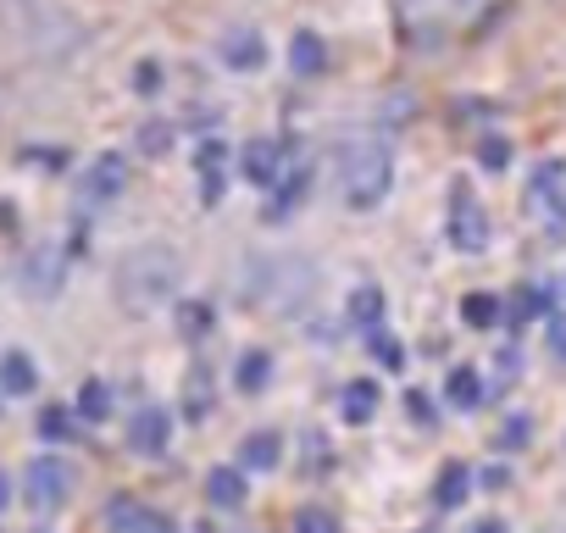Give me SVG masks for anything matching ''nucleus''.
<instances>
[{
	"mask_svg": "<svg viewBox=\"0 0 566 533\" xmlns=\"http://www.w3.org/2000/svg\"><path fill=\"white\" fill-rule=\"evenodd\" d=\"M172 290H178V255H172L167 244H145V250L123 255V266H117V295H123L134 312L161 306Z\"/></svg>",
	"mask_w": 566,
	"mask_h": 533,
	"instance_id": "nucleus-1",
	"label": "nucleus"
},
{
	"mask_svg": "<svg viewBox=\"0 0 566 533\" xmlns=\"http://www.w3.org/2000/svg\"><path fill=\"white\" fill-rule=\"evenodd\" d=\"M339 178H345V200L350 206H378L395 184V156L384 139H356L339 156Z\"/></svg>",
	"mask_w": 566,
	"mask_h": 533,
	"instance_id": "nucleus-2",
	"label": "nucleus"
},
{
	"mask_svg": "<svg viewBox=\"0 0 566 533\" xmlns=\"http://www.w3.org/2000/svg\"><path fill=\"white\" fill-rule=\"evenodd\" d=\"M67 494H73V467L62 456H34L23 472V500L34 511H56V505H67Z\"/></svg>",
	"mask_w": 566,
	"mask_h": 533,
	"instance_id": "nucleus-3",
	"label": "nucleus"
},
{
	"mask_svg": "<svg viewBox=\"0 0 566 533\" xmlns=\"http://www.w3.org/2000/svg\"><path fill=\"white\" fill-rule=\"evenodd\" d=\"M450 244L455 250H483L489 244V217H483V206L467 184L450 189Z\"/></svg>",
	"mask_w": 566,
	"mask_h": 533,
	"instance_id": "nucleus-4",
	"label": "nucleus"
},
{
	"mask_svg": "<svg viewBox=\"0 0 566 533\" xmlns=\"http://www.w3.org/2000/svg\"><path fill=\"white\" fill-rule=\"evenodd\" d=\"M167 439H172V417H167L161 406H139V411L128 417V445H134L139 456H161Z\"/></svg>",
	"mask_w": 566,
	"mask_h": 533,
	"instance_id": "nucleus-5",
	"label": "nucleus"
},
{
	"mask_svg": "<svg viewBox=\"0 0 566 533\" xmlns=\"http://www.w3.org/2000/svg\"><path fill=\"white\" fill-rule=\"evenodd\" d=\"M244 178L255 189H277V178H283V145L277 139H250L244 145Z\"/></svg>",
	"mask_w": 566,
	"mask_h": 533,
	"instance_id": "nucleus-6",
	"label": "nucleus"
},
{
	"mask_svg": "<svg viewBox=\"0 0 566 533\" xmlns=\"http://www.w3.org/2000/svg\"><path fill=\"white\" fill-rule=\"evenodd\" d=\"M23 284L34 290V295H56L62 290V250H34L29 255V266H23Z\"/></svg>",
	"mask_w": 566,
	"mask_h": 533,
	"instance_id": "nucleus-7",
	"label": "nucleus"
},
{
	"mask_svg": "<svg viewBox=\"0 0 566 533\" xmlns=\"http://www.w3.org/2000/svg\"><path fill=\"white\" fill-rule=\"evenodd\" d=\"M0 389H7V395H34L40 389V367H34L29 351H7V356H0Z\"/></svg>",
	"mask_w": 566,
	"mask_h": 533,
	"instance_id": "nucleus-8",
	"label": "nucleus"
},
{
	"mask_svg": "<svg viewBox=\"0 0 566 533\" xmlns=\"http://www.w3.org/2000/svg\"><path fill=\"white\" fill-rule=\"evenodd\" d=\"M222 62H228L233 73H250V67H261V62H266V45H261V34H255V29H233V34L222 40Z\"/></svg>",
	"mask_w": 566,
	"mask_h": 533,
	"instance_id": "nucleus-9",
	"label": "nucleus"
},
{
	"mask_svg": "<svg viewBox=\"0 0 566 533\" xmlns=\"http://www.w3.org/2000/svg\"><path fill=\"white\" fill-rule=\"evenodd\" d=\"M244 472L239 467H211V478H206V500L211 505H222V511H239L244 505Z\"/></svg>",
	"mask_w": 566,
	"mask_h": 533,
	"instance_id": "nucleus-10",
	"label": "nucleus"
},
{
	"mask_svg": "<svg viewBox=\"0 0 566 533\" xmlns=\"http://www.w3.org/2000/svg\"><path fill=\"white\" fill-rule=\"evenodd\" d=\"M123 178H128V161H123V156H101V161L90 167V184H84V195H95V200H112V195L123 189Z\"/></svg>",
	"mask_w": 566,
	"mask_h": 533,
	"instance_id": "nucleus-11",
	"label": "nucleus"
},
{
	"mask_svg": "<svg viewBox=\"0 0 566 533\" xmlns=\"http://www.w3.org/2000/svg\"><path fill=\"white\" fill-rule=\"evenodd\" d=\"M233 384H239V395H261L272 384V356L266 351H244L239 367H233Z\"/></svg>",
	"mask_w": 566,
	"mask_h": 533,
	"instance_id": "nucleus-12",
	"label": "nucleus"
},
{
	"mask_svg": "<svg viewBox=\"0 0 566 533\" xmlns=\"http://www.w3.org/2000/svg\"><path fill=\"white\" fill-rule=\"evenodd\" d=\"M339 411H345V422H373V417H378V384H373V378H356V384L345 389Z\"/></svg>",
	"mask_w": 566,
	"mask_h": 533,
	"instance_id": "nucleus-13",
	"label": "nucleus"
},
{
	"mask_svg": "<svg viewBox=\"0 0 566 533\" xmlns=\"http://www.w3.org/2000/svg\"><path fill=\"white\" fill-rule=\"evenodd\" d=\"M467 483H472L467 461H444V472H439V483H433V500H439L444 511H455V505L467 500Z\"/></svg>",
	"mask_w": 566,
	"mask_h": 533,
	"instance_id": "nucleus-14",
	"label": "nucleus"
},
{
	"mask_svg": "<svg viewBox=\"0 0 566 533\" xmlns=\"http://www.w3.org/2000/svg\"><path fill=\"white\" fill-rule=\"evenodd\" d=\"M290 67H295L301 79L323 73V67H328V51H323V40H317V34H295V45H290Z\"/></svg>",
	"mask_w": 566,
	"mask_h": 533,
	"instance_id": "nucleus-15",
	"label": "nucleus"
},
{
	"mask_svg": "<svg viewBox=\"0 0 566 533\" xmlns=\"http://www.w3.org/2000/svg\"><path fill=\"white\" fill-rule=\"evenodd\" d=\"M378 317H384V290H378V284H361V290L350 295V323L367 328V334H378Z\"/></svg>",
	"mask_w": 566,
	"mask_h": 533,
	"instance_id": "nucleus-16",
	"label": "nucleus"
},
{
	"mask_svg": "<svg viewBox=\"0 0 566 533\" xmlns=\"http://www.w3.org/2000/svg\"><path fill=\"white\" fill-rule=\"evenodd\" d=\"M277 456H283V450H277V433H250V439L239 445V461H244L250 472H272Z\"/></svg>",
	"mask_w": 566,
	"mask_h": 533,
	"instance_id": "nucleus-17",
	"label": "nucleus"
},
{
	"mask_svg": "<svg viewBox=\"0 0 566 533\" xmlns=\"http://www.w3.org/2000/svg\"><path fill=\"white\" fill-rule=\"evenodd\" d=\"M444 395H450L461 411H472V406H483V378H478L472 367H455L450 384H444Z\"/></svg>",
	"mask_w": 566,
	"mask_h": 533,
	"instance_id": "nucleus-18",
	"label": "nucleus"
},
{
	"mask_svg": "<svg viewBox=\"0 0 566 533\" xmlns=\"http://www.w3.org/2000/svg\"><path fill=\"white\" fill-rule=\"evenodd\" d=\"M78 417H84V422H106V417H112V389H106L101 378H90V384L78 389Z\"/></svg>",
	"mask_w": 566,
	"mask_h": 533,
	"instance_id": "nucleus-19",
	"label": "nucleus"
},
{
	"mask_svg": "<svg viewBox=\"0 0 566 533\" xmlns=\"http://www.w3.org/2000/svg\"><path fill=\"white\" fill-rule=\"evenodd\" d=\"M200 178H206V200H217L222 195V139H206L200 145Z\"/></svg>",
	"mask_w": 566,
	"mask_h": 533,
	"instance_id": "nucleus-20",
	"label": "nucleus"
},
{
	"mask_svg": "<svg viewBox=\"0 0 566 533\" xmlns=\"http://www.w3.org/2000/svg\"><path fill=\"white\" fill-rule=\"evenodd\" d=\"M461 317H467V328H494L500 323V301L494 295H467L461 301Z\"/></svg>",
	"mask_w": 566,
	"mask_h": 533,
	"instance_id": "nucleus-21",
	"label": "nucleus"
},
{
	"mask_svg": "<svg viewBox=\"0 0 566 533\" xmlns=\"http://www.w3.org/2000/svg\"><path fill=\"white\" fill-rule=\"evenodd\" d=\"M295 533H339V516L323 511V505H306V511L295 516Z\"/></svg>",
	"mask_w": 566,
	"mask_h": 533,
	"instance_id": "nucleus-22",
	"label": "nucleus"
},
{
	"mask_svg": "<svg viewBox=\"0 0 566 533\" xmlns=\"http://www.w3.org/2000/svg\"><path fill=\"white\" fill-rule=\"evenodd\" d=\"M178 328L195 339V334H206L211 328V306H200V301H189V306H178Z\"/></svg>",
	"mask_w": 566,
	"mask_h": 533,
	"instance_id": "nucleus-23",
	"label": "nucleus"
},
{
	"mask_svg": "<svg viewBox=\"0 0 566 533\" xmlns=\"http://www.w3.org/2000/svg\"><path fill=\"white\" fill-rule=\"evenodd\" d=\"M373 356H378L384 367H395V373L406 367V345H400V339H389V334H373Z\"/></svg>",
	"mask_w": 566,
	"mask_h": 533,
	"instance_id": "nucleus-24",
	"label": "nucleus"
},
{
	"mask_svg": "<svg viewBox=\"0 0 566 533\" xmlns=\"http://www.w3.org/2000/svg\"><path fill=\"white\" fill-rule=\"evenodd\" d=\"M40 433H45V439H67V433H73V417H67L62 406H45V411H40Z\"/></svg>",
	"mask_w": 566,
	"mask_h": 533,
	"instance_id": "nucleus-25",
	"label": "nucleus"
},
{
	"mask_svg": "<svg viewBox=\"0 0 566 533\" xmlns=\"http://www.w3.org/2000/svg\"><path fill=\"white\" fill-rule=\"evenodd\" d=\"M478 161H483V167H489V173H500V167H505V161H511V145H505V139H494V134H489V139H483V145H478Z\"/></svg>",
	"mask_w": 566,
	"mask_h": 533,
	"instance_id": "nucleus-26",
	"label": "nucleus"
},
{
	"mask_svg": "<svg viewBox=\"0 0 566 533\" xmlns=\"http://www.w3.org/2000/svg\"><path fill=\"white\" fill-rule=\"evenodd\" d=\"M128 533H178V527H172V516H167V511H145V505H139V516H134V527H128Z\"/></svg>",
	"mask_w": 566,
	"mask_h": 533,
	"instance_id": "nucleus-27",
	"label": "nucleus"
},
{
	"mask_svg": "<svg viewBox=\"0 0 566 533\" xmlns=\"http://www.w3.org/2000/svg\"><path fill=\"white\" fill-rule=\"evenodd\" d=\"M167 134H172L167 123H145V128H139V150H150V156H161V150H167Z\"/></svg>",
	"mask_w": 566,
	"mask_h": 533,
	"instance_id": "nucleus-28",
	"label": "nucleus"
},
{
	"mask_svg": "<svg viewBox=\"0 0 566 533\" xmlns=\"http://www.w3.org/2000/svg\"><path fill=\"white\" fill-rule=\"evenodd\" d=\"M527 433H533V422H527V417H511V422L500 428V450H522Z\"/></svg>",
	"mask_w": 566,
	"mask_h": 533,
	"instance_id": "nucleus-29",
	"label": "nucleus"
},
{
	"mask_svg": "<svg viewBox=\"0 0 566 533\" xmlns=\"http://www.w3.org/2000/svg\"><path fill=\"white\" fill-rule=\"evenodd\" d=\"M211 411V395H206V373L189 378V417H206Z\"/></svg>",
	"mask_w": 566,
	"mask_h": 533,
	"instance_id": "nucleus-30",
	"label": "nucleus"
},
{
	"mask_svg": "<svg viewBox=\"0 0 566 533\" xmlns=\"http://www.w3.org/2000/svg\"><path fill=\"white\" fill-rule=\"evenodd\" d=\"M134 84H139V95H156V84H161V67H156V62H139Z\"/></svg>",
	"mask_w": 566,
	"mask_h": 533,
	"instance_id": "nucleus-31",
	"label": "nucleus"
},
{
	"mask_svg": "<svg viewBox=\"0 0 566 533\" xmlns=\"http://www.w3.org/2000/svg\"><path fill=\"white\" fill-rule=\"evenodd\" d=\"M544 312V290H522L516 295V317H538Z\"/></svg>",
	"mask_w": 566,
	"mask_h": 533,
	"instance_id": "nucleus-32",
	"label": "nucleus"
},
{
	"mask_svg": "<svg viewBox=\"0 0 566 533\" xmlns=\"http://www.w3.org/2000/svg\"><path fill=\"white\" fill-rule=\"evenodd\" d=\"M549 351L566 362V312H560V317H549Z\"/></svg>",
	"mask_w": 566,
	"mask_h": 533,
	"instance_id": "nucleus-33",
	"label": "nucleus"
},
{
	"mask_svg": "<svg viewBox=\"0 0 566 533\" xmlns=\"http://www.w3.org/2000/svg\"><path fill=\"white\" fill-rule=\"evenodd\" d=\"M7 505H12V478L0 472V511H7Z\"/></svg>",
	"mask_w": 566,
	"mask_h": 533,
	"instance_id": "nucleus-34",
	"label": "nucleus"
},
{
	"mask_svg": "<svg viewBox=\"0 0 566 533\" xmlns=\"http://www.w3.org/2000/svg\"><path fill=\"white\" fill-rule=\"evenodd\" d=\"M472 533H505V522H478Z\"/></svg>",
	"mask_w": 566,
	"mask_h": 533,
	"instance_id": "nucleus-35",
	"label": "nucleus"
},
{
	"mask_svg": "<svg viewBox=\"0 0 566 533\" xmlns=\"http://www.w3.org/2000/svg\"><path fill=\"white\" fill-rule=\"evenodd\" d=\"M455 7H478V0H455Z\"/></svg>",
	"mask_w": 566,
	"mask_h": 533,
	"instance_id": "nucleus-36",
	"label": "nucleus"
},
{
	"mask_svg": "<svg viewBox=\"0 0 566 533\" xmlns=\"http://www.w3.org/2000/svg\"><path fill=\"white\" fill-rule=\"evenodd\" d=\"M400 7H422V0H400Z\"/></svg>",
	"mask_w": 566,
	"mask_h": 533,
	"instance_id": "nucleus-37",
	"label": "nucleus"
}]
</instances>
